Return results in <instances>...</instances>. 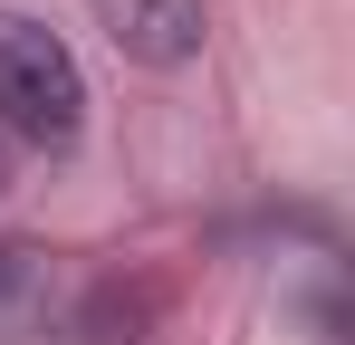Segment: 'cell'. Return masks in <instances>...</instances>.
I'll list each match as a JSON object with an SVG mask.
<instances>
[{
  "label": "cell",
  "mask_w": 355,
  "mask_h": 345,
  "mask_svg": "<svg viewBox=\"0 0 355 345\" xmlns=\"http://www.w3.org/2000/svg\"><path fill=\"white\" fill-rule=\"evenodd\" d=\"M77 125H87V67H77V48L49 19L0 10V134L58 154V144H77Z\"/></svg>",
  "instance_id": "cell-1"
},
{
  "label": "cell",
  "mask_w": 355,
  "mask_h": 345,
  "mask_svg": "<svg viewBox=\"0 0 355 345\" xmlns=\"http://www.w3.org/2000/svg\"><path fill=\"white\" fill-rule=\"evenodd\" d=\"M116 10V48L144 67H182L202 48V0H106Z\"/></svg>",
  "instance_id": "cell-2"
},
{
  "label": "cell",
  "mask_w": 355,
  "mask_h": 345,
  "mask_svg": "<svg viewBox=\"0 0 355 345\" xmlns=\"http://www.w3.org/2000/svg\"><path fill=\"white\" fill-rule=\"evenodd\" d=\"M0 182H10V134H0Z\"/></svg>",
  "instance_id": "cell-3"
}]
</instances>
